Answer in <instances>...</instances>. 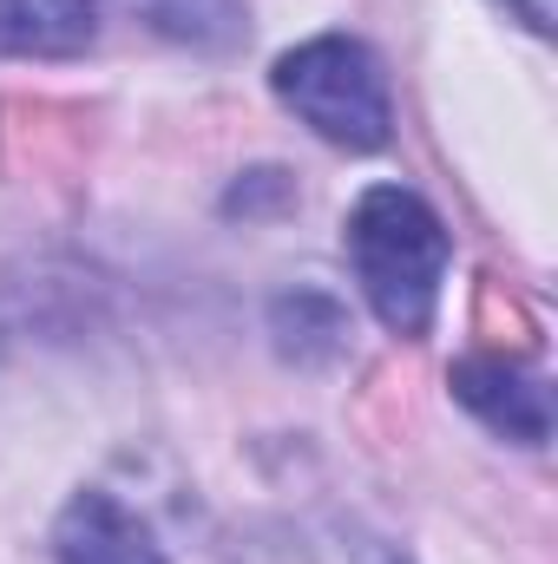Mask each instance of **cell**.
<instances>
[{
  "instance_id": "obj_1",
  "label": "cell",
  "mask_w": 558,
  "mask_h": 564,
  "mask_svg": "<svg viewBox=\"0 0 558 564\" xmlns=\"http://www.w3.org/2000/svg\"><path fill=\"white\" fill-rule=\"evenodd\" d=\"M348 263H355V282H362V295H368V308L382 315L388 335L420 341L433 328L453 243H447V224L433 217V204L420 191L375 184V191L355 197V210H348Z\"/></svg>"
},
{
  "instance_id": "obj_5",
  "label": "cell",
  "mask_w": 558,
  "mask_h": 564,
  "mask_svg": "<svg viewBox=\"0 0 558 564\" xmlns=\"http://www.w3.org/2000/svg\"><path fill=\"white\" fill-rule=\"evenodd\" d=\"M453 394L493 426V433H506V440H519V446H539L546 426H552V408H546L539 375H526V368H513V361H500V355L460 361V368H453Z\"/></svg>"
},
{
  "instance_id": "obj_4",
  "label": "cell",
  "mask_w": 558,
  "mask_h": 564,
  "mask_svg": "<svg viewBox=\"0 0 558 564\" xmlns=\"http://www.w3.org/2000/svg\"><path fill=\"white\" fill-rule=\"evenodd\" d=\"M53 564H171V558L126 499H112L106 486H86V492L66 499V512L53 525Z\"/></svg>"
},
{
  "instance_id": "obj_6",
  "label": "cell",
  "mask_w": 558,
  "mask_h": 564,
  "mask_svg": "<svg viewBox=\"0 0 558 564\" xmlns=\"http://www.w3.org/2000/svg\"><path fill=\"white\" fill-rule=\"evenodd\" d=\"M99 33V0H0V53L73 59Z\"/></svg>"
},
{
  "instance_id": "obj_2",
  "label": "cell",
  "mask_w": 558,
  "mask_h": 564,
  "mask_svg": "<svg viewBox=\"0 0 558 564\" xmlns=\"http://www.w3.org/2000/svg\"><path fill=\"white\" fill-rule=\"evenodd\" d=\"M277 99L315 132L322 144L342 151H382L395 139V93L382 59L348 40V33H315L302 46H289L270 73Z\"/></svg>"
},
{
  "instance_id": "obj_3",
  "label": "cell",
  "mask_w": 558,
  "mask_h": 564,
  "mask_svg": "<svg viewBox=\"0 0 558 564\" xmlns=\"http://www.w3.org/2000/svg\"><path fill=\"white\" fill-rule=\"evenodd\" d=\"M230 564H408L388 539L335 512H270L237 525Z\"/></svg>"
},
{
  "instance_id": "obj_7",
  "label": "cell",
  "mask_w": 558,
  "mask_h": 564,
  "mask_svg": "<svg viewBox=\"0 0 558 564\" xmlns=\"http://www.w3.org/2000/svg\"><path fill=\"white\" fill-rule=\"evenodd\" d=\"M500 7H513V20H526L533 33H552V7L558 0H500Z\"/></svg>"
}]
</instances>
